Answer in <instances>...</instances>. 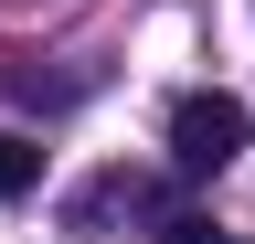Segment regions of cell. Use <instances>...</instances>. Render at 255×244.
Returning a JSON list of instances; mask_svg holds the SVG:
<instances>
[{"label":"cell","instance_id":"6da1fadb","mask_svg":"<svg viewBox=\"0 0 255 244\" xmlns=\"http://www.w3.org/2000/svg\"><path fill=\"white\" fill-rule=\"evenodd\" d=\"M245 138H255V117H245V96H223V85H213V96H181V106H170V160H181L191 180H213V170L234 160Z\"/></svg>","mask_w":255,"mask_h":244},{"label":"cell","instance_id":"7a4b0ae2","mask_svg":"<svg viewBox=\"0 0 255 244\" xmlns=\"http://www.w3.org/2000/svg\"><path fill=\"white\" fill-rule=\"evenodd\" d=\"M32 180H43V149H32V138H11V128H0V202H21V191H32Z\"/></svg>","mask_w":255,"mask_h":244},{"label":"cell","instance_id":"3957f363","mask_svg":"<svg viewBox=\"0 0 255 244\" xmlns=\"http://www.w3.org/2000/svg\"><path fill=\"white\" fill-rule=\"evenodd\" d=\"M170 244H234V234H213L202 212H181V223H170Z\"/></svg>","mask_w":255,"mask_h":244}]
</instances>
